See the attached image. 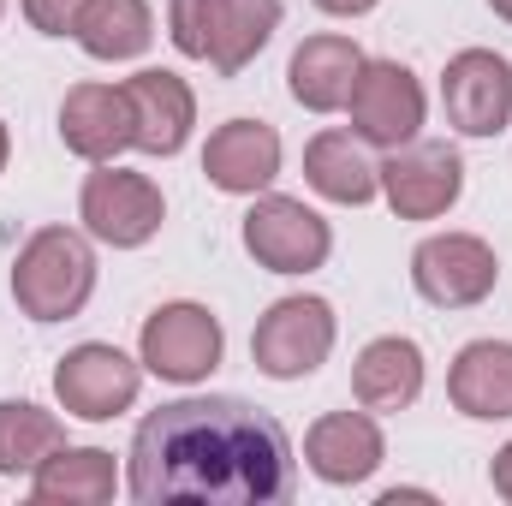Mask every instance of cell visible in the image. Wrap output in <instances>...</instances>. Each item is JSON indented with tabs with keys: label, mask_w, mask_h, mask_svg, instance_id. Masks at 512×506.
Wrapping results in <instances>:
<instances>
[{
	"label": "cell",
	"mask_w": 512,
	"mask_h": 506,
	"mask_svg": "<svg viewBox=\"0 0 512 506\" xmlns=\"http://www.w3.org/2000/svg\"><path fill=\"white\" fill-rule=\"evenodd\" d=\"M131 495L137 501H209L274 506L292 501V447L274 417L245 399H173L149 411L131 435Z\"/></svg>",
	"instance_id": "obj_1"
},
{
	"label": "cell",
	"mask_w": 512,
	"mask_h": 506,
	"mask_svg": "<svg viewBox=\"0 0 512 506\" xmlns=\"http://www.w3.org/2000/svg\"><path fill=\"white\" fill-rule=\"evenodd\" d=\"M167 24L179 54L209 60L221 78H233L268 48L280 24V0H173Z\"/></svg>",
	"instance_id": "obj_2"
},
{
	"label": "cell",
	"mask_w": 512,
	"mask_h": 506,
	"mask_svg": "<svg viewBox=\"0 0 512 506\" xmlns=\"http://www.w3.org/2000/svg\"><path fill=\"white\" fill-rule=\"evenodd\" d=\"M96 292V256L72 227H42L12 268V298L30 322H60L78 316Z\"/></svg>",
	"instance_id": "obj_3"
},
{
	"label": "cell",
	"mask_w": 512,
	"mask_h": 506,
	"mask_svg": "<svg viewBox=\"0 0 512 506\" xmlns=\"http://www.w3.org/2000/svg\"><path fill=\"white\" fill-rule=\"evenodd\" d=\"M328 352H334V310L322 298H280L251 334L256 370L274 381H298L322 370Z\"/></svg>",
	"instance_id": "obj_4"
},
{
	"label": "cell",
	"mask_w": 512,
	"mask_h": 506,
	"mask_svg": "<svg viewBox=\"0 0 512 506\" xmlns=\"http://www.w3.org/2000/svg\"><path fill=\"white\" fill-rule=\"evenodd\" d=\"M78 209H84V227H90L102 245H114V251L149 245V239L161 233V215H167L161 191H155L143 173L108 167V161H102V173L84 179V203H78Z\"/></svg>",
	"instance_id": "obj_5"
},
{
	"label": "cell",
	"mask_w": 512,
	"mask_h": 506,
	"mask_svg": "<svg viewBox=\"0 0 512 506\" xmlns=\"http://www.w3.org/2000/svg\"><path fill=\"white\" fill-rule=\"evenodd\" d=\"M245 251L274 274H310V268L328 262L334 233H328V221L316 209H304L292 197H262L245 215Z\"/></svg>",
	"instance_id": "obj_6"
},
{
	"label": "cell",
	"mask_w": 512,
	"mask_h": 506,
	"mask_svg": "<svg viewBox=\"0 0 512 506\" xmlns=\"http://www.w3.org/2000/svg\"><path fill=\"white\" fill-rule=\"evenodd\" d=\"M411 280L429 304L441 310H465V304H483L501 280V262L483 239L471 233H441V239H423L411 256Z\"/></svg>",
	"instance_id": "obj_7"
},
{
	"label": "cell",
	"mask_w": 512,
	"mask_h": 506,
	"mask_svg": "<svg viewBox=\"0 0 512 506\" xmlns=\"http://www.w3.org/2000/svg\"><path fill=\"white\" fill-rule=\"evenodd\" d=\"M459 185H465V161L447 149V143H399L382 167V191L393 203V215L405 221H435L459 203Z\"/></svg>",
	"instance_id": "obj_8"
},
{
	"label": "cell",
	"mask_w": 512,
	"mask_h": 506,
	"mask_svg": "<svg viewBox=\"0 0 512 506\" xmlns=\"http://www.w3.org/2000/svg\"><path fill=\"white\" fill-rule=\"evenodd\" d=\"M441 102H447V120L465 137H501L512 120V66L489 48L453 54L447 78H441Z\"/></svg>",
	"instance_id": "obj_9"
},
{
	"label": "cell",
	"mask_w": 512,
	"mask_h": 506,
	"mask_svg": "<svg viewBox=\"0 0 512 506\" xmlns=\"http://www.w3.org/2000/svg\"><path fill=\"white\" fill-rule=\"evenodd\" d=\"M346 108H352V131L364 143H382V149L411 143L423 126V90L399 60H364Z\"/></svg>",
	"instance_id": "obj_10"
},
{
	"label": "cell",
	"mask_w": 512,
	"mask_h": 506,
	"mask_svg": "<svg viewBox=\"0 0 512 506\" xmlns=\"http://www.w3.org/2000/svg\"><path fill=\"white\" fill-rule=\"evenodd\" d=\"M143 364L161 381H203L221 364V322L203 304H167L143 322Z\"/></svg>",
	"instance_id": "obj_11"
},
{
	"label": "cell",
	"mask_w": 512,
	"mask_h": 506,
	"mask_svg": "<svg viewBox=\"0 0 512 506\" xmlns=\"http://www.w3.org/2000/svg\"><path fill=\"white\" fill-rule=\"evenodd\" d=\"M137 387H143V370L131 364L126 352H114V346H78V352H66L60 370H54L60 405H66L72 417H90V423L120 417L131 399H137Z\"/></svg>",
	"instance_id": "obj_12"
},
{
	"label": "cell",
	"mask_w": 512,
	"mask_h": 506,
	"mask_svg": "<svg viewBox=\"0 0 512 506\" xmlns=\"http://www.w3.org/2000/svg\"><path fill=\"white\" fill-rule=\"evenodd\" d=\"M126 102H131V149L143 155H179L191 120H197V102L185 90V78L173 72H137L126 78Z\"/></svg>",
	"instance_id": "obj_13"
},
{
	"label": "cell",
	"mask_w": 512,
	"mask_h": 506,
	"mask_svg": "<svg viewBox=\"0 0 512 506\" xmlns=\"http://www.w3.org/2000/svg\"><path fill=\"white\" fill-rule=\"evenodd\" d=\"M60 137L72 155L84 161H114L120 149H131V102L126 84H78L60 102Z\"/></svg>",
	"instance_id": "obj_14"
},
{
	"label": "cell",
	"mask_w": 512,
	"mask_h": 506,
	"mask_svg": "<svg viewBox=\"0 0 512 506\" xmlns=\"http://www.w3.org/2000/svg\"><path fill=\"white\" fill-rule=\"evenodd\" d=\"M304 459L322 483L352 489L382 465V429L364 411H328L310 435H304Z\"/></svg>",
	"instance_id": "obj_15"
},
{
	"label": "cell",
	"mask_w": 512,
	"mask_h": 506,
	"mask_svg": "<svg viewBox=\"0 0 512 506\" xmlns=\"http://www.w3.org/2000/svg\"><path fill=\"white\" fill-rule=\"evenodd\" d=\"M203 173H209V185H221L233 197H256L280 173V137H274V126L227 120L209 137V149H203Z\"/></svg>",
	"instance_id": "obj_16"
},
{
	"label": "cell",
	"mask_w": 512,
	"mask_h": 506,
	"mask_svg": "<svg viewBox=\"0 0 512 506\" xmlns=\"http://www.w3.org/2000/svg\"><path fill=\"white\" fill-rule=\"evenodd\" d=\"M358 72H364V54H358V42H346V36H310V42L292 54V66H286L292 96H298L310 114L346 108Z\"/></svg>",
	"instance_id": "obj_17"
},
{
	"label": "cell",
	"mask_w": 512,
	"mask_h": 506,
	"mask_svg": "<svg viewBox=\"0 0 512 506\" xmlns=\"http://www.w3.org/2000/svg\"><path fill=\"white\" fill-rule=\"evenodd\" d=\"M120 489V471H114V453L102 447H60L36 465V506H102L114 501Z\"/></svg>",
	"instance_id": "obj_18"
},
{
	"label": "cell",
	"mask_w": 512,
	"mask_h": 506,
	"mask_svg": "<svg viewBox=\"0 0 512 506\" xmlns=\"http://www.w3.org/2000/svg\"><path fill=\"white\" fill-rule=\"evenodd\" d=\"M447 393L465 417H512V346L507 340H471L447 376Z\"/></svg>",
	"instance_id": "obj_19"
},
{
	"label": "cell",
	"mask_w": 512,
	"mask_h": 506,
	"mask_svg": "<svg viewBox=\"0 0 512 506\" xmlns=\"http://www.w3.org/2000/svg\"><path fill=\"white\" fill-rule=\"evenodd\" d=\"M352 393H358L364 411H405L423 393V352H417V340L387 334L376 346H364V358L352 370Z\"/></svg>",
	"instance_id": "obj_20"
},
{
	"label": "cell",
	"mask_w": 512,
	"mask_h": 506,
	"mask_svg": "<svg viewBox=\"0 0 512 506\" xmlns=\"http://www.w3.org/2000/svg\"><path fill=\"white\" fill-rule=\"evenodd\" d=\"M304 179L328 197V203H370L376 197V185H382V167L358 149V137L352 131H322V137H310V149H304Z\"/></svg>",
	"instance_id": "obj_21"
},
{
	"label": "cell",
	"mask_w": 512,
	"mask_h": 506,
	"mask_svg": "<svg viewBox=\"0 0 512 506\" xmlns=\"http://www.w3.org/2000/svg\"><path fill=\"white\" fill-rule=\"evenodd\" d=\"M72 36L96 60H137L149 48V36H155V18H149L143 0H84Z\"/></svg>",
	"instance_id": "obj_22"
},
{
	"label": "cell",
	"mask_w": 512,
	"mask_h": 506,
	"mask_svg": "<svg viewBox=\"0 0 512 506\" xmlns=\"http://www.w3.org/2000/svg\"><path fill=\"white\" fill-rule=\"evenodd\" d=\"M60 447H66V435H60V423L42 405H30V399H6L0 405V477H24Z\"/></svg>",
	"instance_id": "obj_23"
},
{
	"label": "cell",
	"mask_w": 512,
	"mask_h": 506,
	"mask_svg": "<svg viewBox=\"0 0 512 506\" xmlns=\"http://www.w3.org/2000/svg\"><path fill=\"white\" fill-rule=\"evenodd\" d=\"M78 12H84V0H24V18H30L42 36H66V30L78 24Z\"/></svg>",
	"instance_id": "obj_24"
},
{
	"label": "cell",
	"mask_w": 512,
	"mask_h": 506,
	"mask_svg": "<svg viewBox=\"0 0 512 506\" xmlns=\"http://www.w3.org/2000/svg\"><path fill=\"white\" fill-rule=\"evenodd\" d=\"M489 477H495V495L501 501H512V441L495 453V465H489Z\"/></svg>",
	"instance_id": "obj_25"
},
{
	"label": "cell",
	"mask_w": 512,
	"mask_h": 506,
	"mask_svg": "<svg viewBox=\"0 0 512 506\" xmlns=\"http://www.w3.org/2000/svg\"><path fill=\"white\" fill-rule=\"evenodd\" d=\"M322 12H334V18H358V12H370L376 0H316Z\"/></svg>",
	"instance_id": "obj_26"
},
{
	"label": "cell",
	"mask_w": 512,
	"mask_h": 506,
	"mask_svg": "<svg viewBox=\"0 0 512 506\" xmlns=\"http://www.w3.org/2000/svg\"><path fill=\"white\" fill-rule=\"evenodd\" d=\"M489 6H495V12H501V18L512 24V0H489Z\"/></svg>",
	"instance_id": "obj_27"
},
{
	"label": "cell",
	"mask_w": 512,
	"mask_h": 506,
	"mask_svg": "<svg viewBox=\"0 0 512 506\" xmlns=\"http://www.w3.org/2000/svg\"><path fill=\"white\" fill-rule=\"evenodd\" d=\"M0 167H6V126H0Z\"/></svg>",
	"instance_id": "obj_28"
},
{
	"label": "cell",
	"mask_w": 512,
	"mask_h": 506,
	"mask_svg": "<svg viewBox=\"0 0 512 506\" xmlns=\"http://www.w3.org/2000/svg\"><path fill=\"white\" fill-rule=\"evenodd\" d=\"M0 6H6V0H0Z\"/></svg>",
	"instance_id": "obj_29"
}]
</instances>
